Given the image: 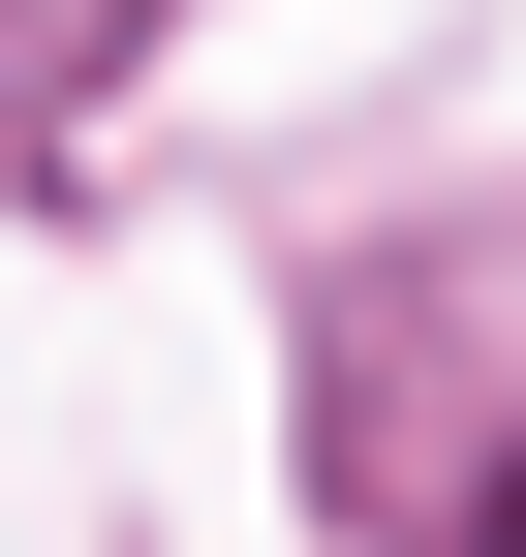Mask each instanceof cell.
<instances>
[{"label":"cell","instance_id":"2","mask_svg":"<svg viewBox=\"0 0 526 557\" xmlns=\"http://www.w3.org/2000/svg\"><path fill=\"white\" fill-rule=\"evenodd\" d=\"M32 32H62V0H32Z\"/></svg>","mask_w":526,"mask_h":557},{"label":"cell","instance_id":"1","mask_svg":"<svg viewBox=\"0 0 526 557\" xmlns=\"http://www.w3.org/2000/svg\"><path fill=\"white\" fill-rule=\"evenodd\" d=\"M465 557H526V465H496V496H465Z\"/></svg>","mask_w":526,"mask_h":557}]
</instances>
